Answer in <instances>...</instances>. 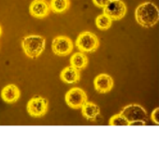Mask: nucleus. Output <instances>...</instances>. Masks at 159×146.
I'll use <instances>...</instances> for the list:
<instances>
[{"instance_id": "1", "label": "nucleus", "mask_w": 159, "mask_h": 146, "mask_svg": "<svg viewBox=\"0 0 159 146\" xmlns=\"http://www.w3.org/2000/svg\"><path fill=\"white\" fill-rule=\"evenodd\" d=\"M135 17L141 26L146 28L152 27L159 22V9L152 2L142 3L137 8Z\"/></svg>"}, {"instance_id": "2", "label": "nucleus", "mask_w": 159, "mask_h": 146, "mask_svg": "<svg viewBox=\"0 0 159 146\" xmlns=\"http://www.w3.org/2000/svg\"><path fill=\"white\" fill-rule=\"evenodd\" d=\"M22 47L29 58H37L45 49V39L39 35L26 36L22 40Z\"/></svg>"}, {"instance_id": "3", "label": "nucleus", "mask_w": 159, "mask_h": 146, "mask_svg": "<svg viewBox=\"0 0 159 146\" xmlns=\"http://www.w3.org/2000/svg\"><path fill=\"white\" fill-rule=\"evenodd\" d=\"M99 46V40L98 37L92 32H83L76 39V47L84 52H95Z\"/></svg>"}, {"instance_id": "4", "label": "nucleus", "mask_w": 159, "mask_h": 146, "mask_svg": "<svg viewBox=\"0 0 159 146\" xmlns=\"http://www.w3.org/2000/svg\"><path fill=\"white\" fill-rule=\"evenodd\" d=\"M66 104L72 109H80L82 108L84 103L87 101V95L86 93L78 87L71 88L66 94Z\"/></svg>"}, {"instance_id": "5", "label": "nucleus", "mask_w": 159, "mask_h": 146, "mask_svg": "<svg viewBox=\"0 0 159 146\" xmlns=\"http://www.w3.org/2000/svg\"><path fill=\"white\" fill-rule=\"evenodd\" d=\"M26 109L32 117H41L48 111V100L42 97H34L28 101Z\"/></svg>"}, {"instance_id": "6", "label": "nucleus", "mask_w": 159, "mask_h": 146, "mask_svg": "<svg viewBox=\"0 0 159 146\" xmlns=\"http://www.w3.org/2000/svg\"><path fill=\"white\" fill-rule=\"evenodd\" d=\"M52 49L54 54L58 56H66L73 50L72 40L65 36H58L52 40Z\"/></svg>"}, {"instance_id": "7", "label": "nucleus", "mask_w": 159, "mask_h": 146, "mask_svg": "<svg viewBox=\"0 0 159 146\" xmlns=\"http://www.w3.org/2000/svg\"><path fill=\"white\" fill-rule=\"evenodd\" d=\"M121 112L125 116V118L129 121L130 124L136 121L147 122V119H148L146 111L138 104H130L125 107Z\"/></svg>"}, {"instance_id": "8", "label": "nucleus", "mask_w": 159, "mask_h": 146, "mask_svg": "<svg viewBox=\"0 0 159 146\" xmlns=\"http://www.w3.org/2000/svg\"><path fill=\"white\" fill-rule=\"evenodd\" d=\"M103 11L112 21H118L125 17L126 13V6L121 0H112V1L103 8Z\"/></svg>"}, {"instance_id": "9", "label": "nucleus", "mask_w": 159, "mask_h": 146, "mask_svg": "<svg viewBox=\"0 0 159 146\" xmlns=\"http://www.w3.org/2000/svg\"><path fill=\"white\" fill-rule=\"evenodd\" d=\"M50 11H51V6L46 0H34L29 7L30 14L33 17L39 19H42L48 16Z\"/></svg>"}, {"instance_id": "10", "label": "nucleus", "mask_w": 159, "mask_h": 146, "mask_svg": "<svg viewBox=\"0 0 159 146\" xmlns=\"http://www.w3.org/2000/svg\"><path fill=\"white\" fill-rule=\"evenodd\" d=\"M94 86L98 93H108L113 87V80L110 75L102 73L96 77L94 81Z\"/></svg>"}, {"instance_id": "11", "label": "nucleus", "mask_w": 159, "mask_h": 146, "mask_svg": "<svg viewBox=\"0 0 159 146\" xmlns=\"http://www.w3.org/2000/svg\"><path fill=\"white\" fill-rule=\"evenodd\" d=\"M80 77H81V73H80V69L76 68L73 66H69L65 67L60 74L61 80L66 84H75L79 82Z\"/></svg>"}, {"instance_id": "12", "label": "nucleus", "mask_w": 159, "mask_h": 146, "mask_svg": "<svg viewBox=\"0 0 159 146\" xmlns=\"http://www.w3.org/2000/svg\"><path fill=\"white\" fill-rule=\"evenodd\" d=\"M1 97L6 103H15L20 98V90L15 84H9L2 89Z\"/></svg>"}, {"instance_id": "13", "label": "nucleus", "mask_w": 159, "mask_h": 146, "mask_svg": "<svg viewBox=\"0 0 159 146\" xmlns=\"http://www.w3.org/2000/svg\"><path fill=\"white\" fill-rule=\"evenodd\" d=\"M82 113L87 120L96 121L97 117L100 113V109L97 104L90 101H86L82 107Z\"/></svg>"}, {"instance_id": "14", "label": "nucleus", "mask_w": 159, "mask_h": 146, "mask_svg": "<svg viewBox=\"0 0 159 146\" xmlns=\"http://www.w3.org/2000/svg\"><path fill=\"white\" fill-rule=\"evenodd\" d=\"M88 64V58L84 52H79L74 53L70 58V65L78 69L84 68Z\"/></svg>"}, {"instance_id": "15", "label": "nucleus", "mask_w": 159, "mask_h": 146, "mask_svg": "<svg viewBox=\"0 0 159 146\" xmlns=\"http://www.w3.org/2000/svg\"><path fill=\"white\" fill-rule=\"evenodd\" d=\"M51 11L54 13H63L66 11L70 6L69 0H51Z\"/></svg>"}, {"instance_id": "16", "label": "nucleus", "mask_w": 159, "mask_h": 146, "mask_svg": "<svg viewBox=\"0 0 159 146\" xmlns=\"http://www.w3.org/2000/svg\"><path fill=\"white\" fill-rule=\"evenodd\" d=\"M111 23H112V19L105 13L98 15L96 19V25L100 30L109 29L111 26Z\"/></svg>"}, {"instance_id": "17", "label": "nucleus", "mask_w": 159, "mask_h": 146, "mask_svg": "<svg viewBox=\"0 0 159 146\" xmlns=\"http://www.w3.org/2000/svg\"><path fill=\"white\" fill-rule=\"evenodd\" d=\"M109 124H110L111 125H116V126H120V125L125 126V125H130L129 121L125 118V116L122 112L113 115V116L111 118Z\"/></svg>"}, {"instance_id": "18", "label": "nucleus", "mask_w": 159, "mask_h": 146, "mask_svg": "<svg viewBox=\"0 0 159 146\" xmlns=\"http://www.w3.org/2000/svg\"><path fill=\"white\" fill-rule=\"evenodd\" d=\"M151 119L152 121L155 124V125H159V107L158 108H155L152 114H151Z\"/></svg>"}, {"instance_id": "19", "label": "nucleus", "mask_w": 159, "mask_h": 146, "mask_svg": "<svg viewBox=\"0 0 159 146\" xmlns=\"http://www.w3.org/2000/svg\"><path fill=\"white\" fill-rule=\"evenodd\" d=\"M112 0H93V3L98 7V8H105L107 5H109Z\"/></svg>"}, {"instance_id": "20", "label": "nucleus", "mask_w": 159, "mask_h": 146, "mask_svg": "<svg viewBox=\"0 0 159 146\" xmlns=\"http://www.w3.org/2000/svg\"><path fill=\"white\" fill-rule=\"evenodd\" d=\"M130 125H146L145 121H136L130 124Z\"/></svg>"}, {"instance_id": "21", "label": "nucleus", "mask_w": 159, "mask_h": 146, "mask_svg": "<svg viewBox=\"0 0 159 146\" xmlns=\"http://www.w3.org/2000/svg\"><path fill=\"white\" fill-rule=\"evenodd\" d=\"M1 33H2V28H1V26H0V36H1Z\"/></svg>"}]
</instances>
